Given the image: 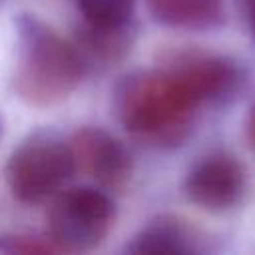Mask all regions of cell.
Here are the masks:
<instances>
[{
  "instance_id": "1",
  "label": "cell",
  "mask_w": 255,
  "mask_h": 255,
  "mask_svg": "<svg viewBox=\"0 0 255 255\" xmlns=\"http://www.w3.org/2000/svg\"><path fill=\"white\" fill-rule=\"evenodd\" d=\"M197 104L167 70L135 72L124 78L116 94V110L124 128L155 147H175L193 128Z\"/></svg>"
},
{
  "instance_id": "2",
  "label": "cell",
  "mask_w": 255,
  "mask_h": 255,
  "mask_svg": "<svg viewBox=\"0 0 255 255\" xmlns=\"http://www.w3.org/2000/svg\"><path fill=\"white\" fill-rule=\"evenodd\" d=\"M86 72L82 52L34 16L18 24L16 94L32 106H54L66 100Z\"/></svg>"
},
{
  "instance_id": "3",
  "label": "cell",
  "mask_w": 255,
  "mask_h": 255,
  "mask_svg": "<svg viewBox=\"0 0 255 255\" xmlns=\"http://www.w3.org/2000/svg\"><path fill=\"white\" fill-rule=\"evenodd\" d=\"M76 171L72 145L56 135H32L20 143L6 165L8 187L22 203H42L62 191Z\"/></svg>"
},
{
  "instance_id": "4",
  "label": "cell",
  "mask_w": 255,
  "mask_h": 255,
  "mask_svg": "<svg viewBox=\"0 0 255 255\" xmlns=\"http://www.w3.org/2000/svg\"><path fill=\"white\" fill-rule=\"evenodd\" d=\"M114 219L116 205L104 189H62L48 211V237L60 251H88L108 237Z\"/></svg>"
},
{
  "instance_id": "5",
  "label": "cell",
  "mask_w": 255,
  "mask_h": 255,
  "mask_svg": "<svg viewBox=\"0 0 255 255\" xmlns=\"http://www.w3.org/2000/svg\"><path fill=\"white\" fill-rule=\"evenodd\" d=\"M191 203L207 211H225L239 203L245 191V171L229 153L201 157L187 173L183 183Z\"/></svg>"
},
{
  "instance_id": "6",
  "label": "cell",
  "mask_w": 255,
  "mask_h": 255,
  "mask_svg": "<svg viewBox=\"0 0 255 255\" xmlns=\"http://www.w3.org/2000/svg\"><path fill=\"white\" fill-rule=\"evenodd\" d=\"M76 169L80 167L106 189H118L131 175V157L128 149L100 128H84L72 139Z\"/></svg>"
},
{
  "instance_id": "7",
  "label": "cell",
  "mask_w": 255,
  "mask_h": 255,
  "mask_svg": "<svg viewBox=\"0 0 255 255\" xmlns=\"http://www.w3.org/2000/svg\"><path fill=\"white\" fill-rule=\"evenodd\" d=\"M169 70L197 106L233 94L243 80V72L235 60L213 54L183 58Z\"/></svg>"
},
{
  "instance_id": "8",
  "label": "cell",
  "mask_w": 255,
  "mask_h": 255,
  "mask_svg": "<svg viewBox=\"0 0 255 255\" xmlns=\"http://www.w3.org/2000/svg\"><path fill=\"white\" fill-rule=\"evenodd\" d=\"M203 249V239L193 227L169 217L145 225L128 245L131 253H199Z\"/></svg>"
},
{
  "instance_id": "9",
  "label": "cell",
  "mask_w": 255,
  "mask_h": 255,
  "mask_svg": "<svg viewBox=\"0 0 255 255\" xmlns=\"http://www.w3.org/2000/svg\"><path fill=\"white\" fill-rule=\"evenodd\" d=\"M151 16L169 28L203 30L223 18V0H147Z\"/></svg>"
},
{
  "instance_id": "10",
  "label": "cell",
  "mask_w": 255,
  "mask_h": 255,
  "mask_svg": "<svg viewBox=\"0 0 255 255\" xmlns=\"http://www.w3.org/2000/svg\"><path fill=\"white\" fill-rule=\"evenodd\" d=\"M135 0H78L86 24L98 28H122L133 12Z\"/></svg>"
},
{
  "instance_id": "11",
  "label": "cell",
  "mask_w": 255,
  "mask_h": 255,
  "mask_svg": "<svg viewBox=\"0 0 255 255\" xmlns=\"http://www.w3.org/2000/svg\"><path fill=\"white\" fill-rule=\"evenodd\" d=\"M0 251L6 253H48V251H60L58 245L46 237H30V235H8L0 237Z\"/></svg>"
},
{
  "instance_id": "12",
  "label": "cell",
  "mask_w": 255,
  "mask_h": 255,
  "mask_svg": "<svg viewBox=\"0 0 255 255\" xmlns=\"http://www.w3.org/2000/svg\"><path fill=\"white\" fill-rule=\"evenodd\" d=\"M243 4V14H245V20L255 36V0H241Z\"/></svg>"
},
{
  "instance_id": "13",
  "label": "cell",
  "mask_w": 255,
  "mask_h": 255,
  "mask_svg": "<svg viewBox=\"0 0 255 255\" xmlns=\"http://www.w3.org/2000/svg\"><path fill=\"white\" fill-rule=\"evenodd\" d=\"M245 131H247V139L251 143V147L255 149V106L251 108L249 116H247V122H245Z\"/></svg>"
},
{
  "instance_id": "14",
  "label": "cell",
  "mask_w": 255,
  "mask_h": 255,
  "mask_svg": "<svg viewBox=\"0 0 255 255\" xmlns=\"http://www.w3.org/2000/svg\"><path fill=\"white\" fill-rule=\"evenodd\" d=\"M0 131H2V128H0Z\"/></svg>"
}]
</instances>
